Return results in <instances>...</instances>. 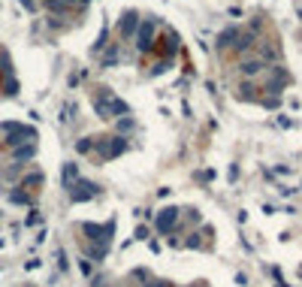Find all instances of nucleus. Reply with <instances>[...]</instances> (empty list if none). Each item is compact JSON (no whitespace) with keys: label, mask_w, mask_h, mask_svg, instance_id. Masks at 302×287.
Instances as JSON below:
<instances>
[{"label":"nucleus","mask_w":302,"mask_h":287,"mask_svg":"<svg viewBox=\"0 0 302 287\" xmlns=\"http://www.w3.org/2000/svg\"><path fill=\"white\" fill-rule=\"evenodd\" d=\"M94 112L100 115V118H115V115H127L130 112V106L124 103V100H118L115 94H109V91H100V94H94Z\"/></svg>","instance_id":"obj_1"},{"label":"nucleus","mask_w":302,"mask_h":287,"mask_svg":"<svg viewBox=\"0 0 302 287\" xmlns=\"http://www.w3.org/2000/svg\"><path fill=\"white\" fill-rule=\"evenodd\" d=\"M94 148H97L100 157L112 160V157H118V154L127 151V139H124V136H97V139H94Z\"/></svg>","instance_id":"obj_2"},{"label":"nucleus","mask_w":302,"mask_h":287,"mask_svg":"<svg viewBox=\"0 0 302 287\" xmlns=\"http://www.w3.org/2000/svg\"><path fill=\"white\" fill-rule=\"evenodd\" d=\"M3 130H6V145L9 148H19V145H24V142L37 139V130L33 127H24V124H15V121H6Z\"/></svg>","instance_id":"obj_3"},{"label":"nucleus","mask_w":302,"mask_h":287,"mask_svg":"<svg viewBox=\"0 0 302 287\" xmlns=\"http://www.w3.org/2000/svg\"><path fill=\"white\" fill-rule=\"evenodd\" d=\"M94 196H100V188L94 182H88V178H76V182L70 185V200L73 203H88V200H94Z\"/></svg>","instance_id":"obj_4"},{"label":"nucleus","mask_w":302,"mask_h":287,"mask_svg":"<svg viewBox=\"0 0 302 287\" xmlns=\"http://www.w3.org/2000/svg\"><path fill=\"white\" fill-rule=\"evenodd\" d=\"M82 230H85V233H88V236H91L94 242L100 239V245H109L112 233H115V224H112V221H109V224H85Z\"/></svg>","instance_id":"obj_5"},{"label":"nucleus","mask_w":302,"mask_h":287,"mask_svg":"<svg viewBox=\"0 0 302 287\" xmlns=\"http://www.w3.org/2000/svg\"><path fill=\"white\" fill-rule=\"evenodd\" d=\"M151 37H154V19H145V22H139L136 27V48L139 51H151Z\"/></svg>","instance_id":"obj_6"},{"label":"nucleus","mask_w":302,"mask_h":287,"mask_svg":"<svg viewBox=\"0 0 302 287\" xmlns=\"http://www.w3.org/2000/svg\"><path fill=\"white\" fill-rule=\"evenodd\" d=\"M175 221H179V209H175V206L157 212V230H161V233H169L175 227Z\"/></svg>","instance_id":"obj_7"},{"label":"nucleus","mask_w":302,"mask_h":287,"mask_svg":"<svg viewBox=\"0 0 302 287\" xmlns=\"http://www.w3.org/2000/svg\"><path fill=\"white\" fill-rule=\"evenodd\" d=\"M136 27H139V15H136L133 9L124 12V15H121V37H133Z\"/></svg>","instance_id":"obj_8"},{"label":"nucleus","mask_w":302,"mask_h":287,"mask_svg":"<svg viewBox=\"0 0 302 287\" xmlns=\"http://www.w3.org/2000/svg\"><path fill=\"white\" fill-rule=\"evenodd\" d=\"M239 40V27H227L218 33V48H227V46H233Z\"/></svg>","instance_id":"obj_9"},{"label":"nucleus","mask_w":302,"mask_h":287,"mask_svg":"<svg viewBox=\"0 0 302 287\" xmlns=\"http://www.w3.org/2000/svg\"><path fill=\"white\" fill-rule=\"evenodd\" d=\"M33 154H37V145H33V142H27V145H19V148H12L15 164H22V160H30Z\"/></svg>","instance_id":"obj_10"},{"label":"nucleus","mask_w":302,"mask_h":287,"mask_svg":"<svg viewBox=\"0 0 302 287\" xmlns=\"http://www.w3.org/2000/svg\"><path fill=\"white\" fill-rule=\"evenodd\" d=\"M263 67H266L263 61H242V67H239V70H242V76H245V79H251V76H257V73H260Z\"/></svg>","instance_id":"obj_11"},{"label":"nucleus","mask_w":302,"mask_h":287,"mask_svg":"<svg viewBox=\"0 0 302 287\" xmlns=\"http://www.w3.org/2000/svg\"><path fill=\"white\" fill-rule=\"evenodd\" d=\"M79 178V167L76 164H64V172H61V182H64V188H70Z\"/></svg>","instance_id":"obj_12"},{"label":"nucleus","mask_w":302,"mask_h":287,"mask_svg":"<svg viewBox=\"0 0 302 287\" xmlns=\"http://www.w3.org/2000/svg\"><path fill=\"white\" fill-rule=\"evenodd\" d=\"M46 9H48V12H61V15H64V12H70L73 6H70L67 0H46Z\"/></svg>","instance_id":"obj_13"},{"label":"nucleus","mask_w":302,"mask_h":287,"mask_svg":"<svg viewBox=\"0 0 302 287\" xmlns=\"http://www.w3.org/2000/svg\"><path fill=\"white\" fill-rule=\"evenodd\" d=\"M233 46H236L239 51H248V48L254 46V33H245V37H242V33H239V40H236Z\"/></svg>","instance_id":"obj_14"},{"label":"nucleus","mask_w":302,"mask_h":287,"mask_svg":"<svg viewBox=\"0 0 302 287\" xmlns=\"http://www.w3.org/2000/svg\"><path fill=\"white\" fill-rule=\"evenodd\" d=\"M91 148H94V136H85V139L76 142V151H79V154H88Z\"/></svg>","instance_id":"obj_15"},{"label":"nucleus","mask_w":302,"mask_h":287,"mask_svg":"<svg viewBox=\"0 0 302 287\" xmlns=\"http://www.w3.org/2000/svg\"><path fill=\"white\" fill-rule=\"evenodd\" d=\"M40 182H43V172H30V175H24L22 188H33V185H40Z\"/></svg>","instance_id":"obj_16"},{"label":"nucleus","mask_w":302,"mask_h":287,"mask_svg":"<svg viewBox=\"0 0 302 287\" xmlns=\"http://www.w3.org/2000/svg\"><path fill=\"white\" fill-rule=\"evenodd\" d=\"M9 200H12V203H30V196H27V193H22V191H12V193H9Z\"/></svg>","instance_id":"obj_17"},{"label":"nucleus","mask_w":302,"mask_h":287,"mask_svg":"<svg viewBox=\"0 0 302 287\" xmlns=\"http://www.w3.org/2000/svg\"><path fill=\"white\" fill-rule=\"evenodd\" d=\"M106 37H109V30L103 27V30H100V37H97V43H94V51H100V48L106 46Z\"/></svg>","instance_id":"obj_18"},{"label":"nucleus","mask_w":302,"mask_h":287,"mask_svg":"<svg viewBox=\"0 0 302 287\" xmlns=\"http://www.w3.org/2000/svg\"><path fill=\"white\" fill-rule=\"evenodd\" d=\"M263 106H266V109H278V106H281V97H266Z\"/></svg>","instance_id":"obj_19"},{"label":"nucleus","mask_w":302,"mask_h":287,"mask_svg":"<svg viewBox=\"0 0 302 287\" xmlns=\"http://www.w3.org/2000/svg\"><path fill=\"white\" fill-rule=\"evenodd\" d=\"M251 91H254L251 85H242V88H239V97H242V100H251V97H254Z\"/></svg>","instance_id":"obj_20"},{"label":"nucleus","mask_w":302,"mask_h":287,"mask_svg":"<svg viewBox=\"0 0 302 287\" xmlns=\"http://www.w3.org/2000/svg\"><path fill=\"white\" fill-rule=\"evenodd\" d=\"M115 61H118V55H115V51H109V55L103 58V67H115Z\"/></svg>","instance_id":"obj_21"},{"label":"nucleus","mask_w":302,"mask_h":287,"mask_svg":"<svg viewBox=\"0 0 302 287\" xmlns=\"http://www.w3.org/2000/svg\"><path fill=\"white\" fill-rule=\"evenodd\" d=\"M6 94H19V82H15V79L6 82Z\"/></svg>","instance_id":"obj_22"},{"label":"nucleus","mask_w":302,"mask_h":287,"mask_svg":"<svg viewBox=\"0 0 302 287\" xmlns=\"http://www.w3.org/2000/svg\"><path fill=\"white\" fill-rule=\"evenodd\" d=\"M19 3H22L24 9H37V3H33V0H19Z\"/></svg>","instance_id":"obj_23"},{"label":"nucleus","mask_w":302,"mask_h":287,"mask_svg":"<svg viewBox=\"0 0 302 287\" xmlns=\"http://www.w3.org/2000/svg\"><path fill=\"white\" fill-rule=\"evenodd\" d=\"M148 287H172V284H166V281H154V284H148Z\"/></svg>","instance_id":"obj_24"}]
</instances>
